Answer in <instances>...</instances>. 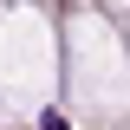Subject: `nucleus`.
I'll return each instance as SVG.
<instances>
[{"instance_id":"nucleus-1","label":"nucleus","mask_w":130,"mask_h":130,"mask_svg":"<svg viewBox=\"0 0 130 130\" xmlns=\"http://www.w3.org/2000/svg\"><path fill=\"white\" fill-rule=\"evenodd\" d=\"M39 130H72V117H65V111H46V117H39Z\"/></svg>"}]
</instances>
